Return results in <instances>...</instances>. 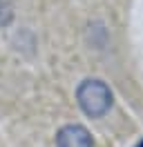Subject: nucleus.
<instances>
[{
	"instance_id": "f03ea898",
	"label": "nucleus",
	"mask_w": 143,
	"mask_h": 147,
	"mask_svg": "<svg viewBox=\"0 0 143 147\" xmlns=\"http://www.w3.org/2000/svg\"><path fill=\"white\" fill-rule=\"evenodd\" d=\"M56 147H94V140L89 136L87 127L83 125H65L56 134Z\"/></svg>"
},
{
	"instance_id": "f257e3e1",
	"label": "nucleus",
	"mask_w": 143,
	"mask_h": 147,
	"mask_svg": "<svg viewBox=\"0 0 143 147\" xmlns=\"http://www.w3.org/2000/svg\"><path fill=\"white\" fill-rule=\"evenodd\" d=\"M76 100H78V107L89 118H101L112 107V92H110V87L103 80L89 78V80H83L78 85Z\"/></svg>"
},
{
	"instance_id": "7ed1b4c3",
	"label": "nucleus",
	"mask_w": 143,
	"mask_h": 147,
	"mask_svg": "<svg viewBox=\"0 0 143 147\" xmlns=\"http://www.w3.org/2000/svg\"><path fill=\"white\" fill-rule=\"evenodd\" d=\"M11 7H9L7 2H0V25H7L9 20H11Z\"/></svg>"
}]
</instances>
